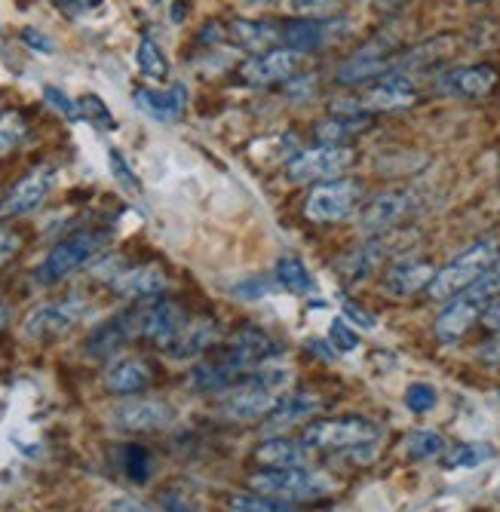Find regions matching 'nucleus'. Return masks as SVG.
Listing matches in <instances>:
<instances>
[{
    "label": "nucleus",
    "instance_id": "3",
    "mask_svg": "<svg viewBox=\"0 0 500 512\" xmlns=\"http://www.w3.org/2000/svg\"><path fill=\"white\" fill-rule=\"evenodd\" d=\"M111 243V234L108 230H77L68 240L56 243L47 258H43L37 267H34V279L40 286H53V283H62L65 276L77 273L80 267H86L93 261L99 252H105Z\"/></svg>",
    "mask_w": 500,
    "mask_h": 512
},
{
    "label": "nucleus",
    "instance_id": "12",
    "mask_svg": "<svg viewBox=\"0 0 500 512\" xmlns=\"http://www.w3.org/2000/svg\"><path fill=\"white\" fill-rule=\"evenodd\" d=\"M221 356L231 359L243 375H249V371L267 365L274 356H280V344L270 338L261 325H240V329L231 335V341L224 344Z\"/></svg>",
    "mask_w": 500,
    "mask_h": 512
},
{
    "label": "nucleus",
    "instance_id": "56",
    "mask_svg": "<svg viewBox=\"0 0 500 512\" xmlns=\"http://www.w3.org/2000/svg\"><path fill=\"white\" fill-rule=\"evenodd\" d=\"M157 4H160V0H157Z\"/></svg>",
    "mask_w": 500,
    "mask_h": 512
},
{
    "label": "nucleus",
    "instance_id": "25",
    "mask_svg": "<svg viewBox=\"0 0 500 512\" xmlns=\"http://www.w3.org/2000/svg\"><path fill=\"white\" fill-rule=\"evenodd\" d=\"M344 28V22H323V19H292L283 25V43L286 50L295 53H316Z\"/></svg>",
    "mask_w": 500,
    "mask_h": 512
},
{
    "label": "nucleus",
    "instance_id": "11",
    "mask_svg": "<svg viewBox=\"0 0 500 512\" xmlns=\"http://www.w3.org/2000/svg\"><path fill=\"white\" fill-rule=\"evenodd\" d=\"M53 188H56V169L50 163H40V166L28 169L7 191V197L0 200V221L34 212L43 200L53 194Z\"/></svg>",
    "mask_w": 500,
    "mask_h": 512
},
{
    "label": "nucleus",
    "instance_id": "19",
    "mask_svg": "<svg viewBox=\"0 0 500 512\" xmlns=\"http://www.w3.org/2000/svg\"><path fill=\"white\" fill-rule=\"evenodd\" d=\"M218 341V319L215 316H194L181 325V332L163 347L169 359H197Z\"/></svg>",
    "mask_w": 500,
    "mask_h": 512
},
{
    "label": "nucleus",
    "instance_id": "43",
    "mask_svg": "<svg viewBox=\"0 0 500 512\" xmlns=\"http://www.w3.org/2000/svg\"><path fill=\"white\" fill-rule=\"evenodd\" d=\"M43 99H47L65 120H77L80 117V111H77V105L65 96L62 89H56V86H43Z\"/></svg>",
    "mask_w": 500,
    "mask_h": 512
},
{
    "label": "nucleus",
    "instance_id": "4",
    "mask_svg": "<svg viewBox=\"0 0 500 512\" xmlns=\"http://www.w3.org/2000/svg\"><path fill=\"white\" fill-rule=\"evenodd\" d=\"M418 102V86L405 74H384L372 80L353 99L335 102L332 111H362V114H381V111H405Z\"/></svg>",
    "mask_w": 500,
    "mask_h": 512
},
{
    "label": "nucleus",
    "instance_id": "8",
    "mask_svg": "<svg viewBox=\"0 0 500 512\" xmlns=\"http://www.w3.org/2000/svg\"><path fill=\"white\" fill-rule=\"evenodd\" d=\"M356 163V151L350 145H316L295 154L286 166V175L298 184L335 181L344 178Z\"/></svg>",
    "mask_w": 500,
    "mask_h": 512
},
{
    "label": "nucleus",
    "instance_id": "37",
    "mask_svg": "<svg viewBox=\"0 0 500 512\" xmlns=\"http://www.w3.org/2000/svg\"><path fill=\"white\" fill-rule=\"evenodd\" d=\"M494 457V448L491 445H482V442H467V445H458L448 457H445V467L448 470H461V467H479V463L491 460Z\"/></svg>",
    "mask_w": 500,
    "mask_h": 512
},
{
    "label": "nucleus",
    "instance_id": "22",
    "mask_svg": "<svg viewBox=\"0 0 500 512\" xmlns=\"http://www.w3.org/2000/svg\"><path fill=\"white\" fill-rule=\"evenodd\" d=\"M132 99L151 120L175 123L188 108V86L185 83H172L169 89H135Z\"/></svg>",
    "mask_w": 500,
    "mask_h": 512
},
{
    "label": "nucleus",
    "instance_id": "18",
    "mask_svg": "<svg viewBox=\"0 0 500 512\" xmlns=\"http://www.w3.org/2000/svg\"><path fill=\"white\" fill-rule=\"evenodd\" d=\"M482 313H485V307L476 298H470L467 292H461V295H454L451 301H445L442 313L433 322V332H436V338L442 344H451V341L464 338L473 325L482 319Z\"/></svg>",
    "mask_w": 500,
    "mask_h": 512
},
{
    "label": "nucleus",
    "instance_id": "21",
    "mask_svg": "<svg viewBox=\"0 0 500 512\" xmlns=\"http://www.w3.org/2000/svg\"><path fill=\"white\" fill-rule=\"evenodd\" d=\"M166 283H169V276L160 264H139V267L117 273L111 279V289L132 301H148V298H160Z\"/></svg>",
    "mask_w": 500,
    "mask_h": 512
},
{
    "label": "nucleus",
    "instance_id": "27",
    "mask_svg": "<svg viewBox=\"0 0 500 512\" xmlns=\"http://www.w3.org/2000/svg\"><path fill=\"white\" fill-rule=\"evenodd\" d=\"M375 126L372 114H362V111H338L332 117H326L323 123H316V138L320 145H344L350 138L362 135L366 129Z\"/></svg>",
    "mask_w": 500,
    "mask_h": 512
},
{
    "label": "nucleus",
    "instance_id": "55",
    "mask_svg": "<svg viewBox=\"0 0 500 512\" xmlns=\"http://www.w3.org/2000/svg\"><path fill=\"white\" fill-rule=\"evenodd\" d=\"M464 4H485V0H464Z\"/></svg>",
    "mask_w": 500,
    "mask_h": 512
},
{
    "label": "nucleus",
    "instance_id": "26",
    "mask_svg": "<svg viewBox=\"0 0 500 512\" xmlns=\"http://www.w3.org/2000/svg\"><path fill=\"white\" fill-rule=\"evenodd\" d=\"M240 378H243V371L231 359H227V356L218 353V356L203 359L200 365L191 368L188 384L197 393H224V390H231Z\"/></svg>",
    "mask_w": 500,
    "mask_h": 512
},
{
    "label": "nucleus",
    "instance_id": "38",
    "mask_svg": "<svg viewBox=\"0 0 500 512\" xmlns=\"http://www.w3.org/2000/svg\"><path fill=\"white\" fill-rule=\"evenodd\" d=\"M405 451L412 454L415 460H427V457H436V454L445 451V439L439 433H433V430H418V433L408 436Z\"/></svg>",
    "mask_w": 500,
    "mask_h": 512
},
{
    "label": "nucleus",
    "instance_id": "39",
    "mask_svg": "<svg viewBox=\"0 0 500 512\" xmlns=\"http://www.w3.org/2000/svg\"><path fill=\"white\" fill-rule=\"evenodd\" d=\"M77 111H80L83 120H89V123L99 126V129H114V126H117V120L111 117L108 105H105L99 96H93V92H89V96H83V99L77 102Z\"/></svg>",
    "mask_w": 500,
    "mask_h": 512
},
{
    "label": "nucleus",
    "instance_id": "2",
    "mask_svg": "<svg viewBox=\"0 0 500 512\" xmlns=\"http://www.w3.org/2000/svg\"><path fill=\"white\" fill-rule=\"evenodd\" d=\"M497 258H500V240L497 237H485V240L467 246L461 255H454L445 267L436 270L427 295L433 301H451L454 295L467 292Z\"/></svg>",
    "mask_w": 500,
    "mask_h": 512
},
{
    "label": "nucleus",
    "instance_id": "44",
    "mask_svg": "<svg viewBox=\"0 0 500 512\" xmlns=\"http://www.w3.org/2000/svg\"><path fill=\"white\" fill-rule=\"evenodd\" d=\"M19 252H22V234H16V230H7V227H0V267L10 264Z\"/></svg>",
    "mask_w": 500,
    "mask_h": 512
},
{
    "label": "nucleus",
    "instance_id": "46",
    "mask_svg": "<svg viewBox=\"0 0 500 512\" xmlns=\"http://www.w3.org/2000/svg\"><path fill=\"white\" fill-rule=\"evenodd\" d=\"M56 4L68 13V16H80V13H89L96 10L102 0H56Z\"/></svg>",
    "mask_w": 500,
    "mask_h": 512
},
{
    "label": "nucleus",
    "instance_id": "17",
    "mask_svg": "<svg viewBox=\"0 0 500 512\" xmlns=\"http://www.w3.org/2000/svg\"><path fill=\"white\" fill-rule=\"evenodd\" d=\"M497 71L491 65H461L451 68L436 80V89L442 96H454V99H482L497 86Z\"/></svg>",
    "mask_w": 500,
    "mask_h": 512
},
{
    "label": "nucleus",
    "instance_id": "35",
    "mask_svg": "<svg viewBox=\"0 0 500 512\" xmlns=\"http://www.w3.org/2000/svg\"><path fill=\"white\" fill-rule=\"evenodd\" d=\"M135 62H139V71L151 80H166L169 77V62H166V53L160 46L151 40V37H142L139 43V53H135Z\"/></svg>",
    "mask_w": 500,
    "mask_h": 512
},
{
    "label": "nucleus",
    "instance_id": "32",
    "mask_svg": "<svg viewBox=\"0 0 500 512\" xmlns=\"http://www.w3.org/2000/svg\"><path fill=\"white\" fill-rule=\"evenodd\" d=\"M277 283L286 289V292H295V295H307L313 292V276L307 273V267L301 264V258L295 255H283L277 261Z\"/></svg>",
    "mask_w": 500,
    "mask_h": 512
},
{
    "label": "nucleus",
    "instance_id": "53",
    "mask_svg": "<svg viewBox=\"0 0 500 512\" xmlns=\"http://www.w3.org/2000/svg\"><path fill=\"white\" fill-rule=\"evenodd\" d=\"M7 319H10V304H7L4 298H0V329L7 325Z\"/></svg>",
    "mask_w": 500,
    "mask_h": 512
},
{
    "label": "nucleus",
    "instance_id": "7",
    "mask_svg": "<svg viewBox=\"0 0 500 512\" xmlns=\"http://www.w3.org/2000/svg\"><path fill=\"white\" fill-rule=\"evenodd\" d=\"M332 482L320 473H310L304 467L289 470H258L249 476V491L267 494L277 500H316L329 494Z\"/></svg>",
    "mask_w": 500,
    "mask_h": 512
},
{
    "label": "nucleus",
    "instance_id": "49",
    "mask_svg": "<svg viewBox=\"0 0 500 512\" xmlns=\"http://www.w3.org/2000/svg\"><path fill=\"white\" fill-rule=\"evenodd\" d=\"M289 4L298 13H316V10H329L332 4H338V0H289Z\"/></svg>",
    "mask_w": 500,
    "mask_h": 512
},
{
    "label": "nucleus",
    "instance_id": "23",
    "mask_svg": "<svg viewBox=\"0 0 500 512\" xmlns=\"http://www.w3.org/2000/svg\"><path fill=\"white\" fill-rule=\"evenodd\" d=\"M129 341H135V325H132V313L123 310V313L111 316L108 322H102L99 329L89 332V338L83 341V350L93 359H108Z\"/></svg>",
    "mask_w": 500,
    "mask_h": 512
},
{
    "label": "nucleus",
    "instance_id": "40",
    "mask_svg": "<svg viewBox=\"0 0 500 512\" xmlns=\"http://www.w3.org/2000/svg\"><path fill=\"white\" fill-rule=\"evenodd\" d=\"M436 390L430 387V384H412L405 390V405H408V411H415V414H427L433 405H436Z\"/></svg>",
    "mask_w": 500,
    "mask_h": 512
},
{
    "label": "nucleus",
    "instance_id": "31",
    "mask_svg": "<svg viewBox=\"0 0 500 512\" xmlns=\"http://www.w3.org/2000/svg\"><path fill=\"white\" fill-rule=\"evenodd\" d=\"M381 255H384V246L378 240H369L356 249H350L341 261H338V270L347 283H359V279H366L378 264H381Z\"/></svg>",
    "mask_w": 500,
    "mask_h": 512
},
{
    "label": "nucleus",
    "instance_id": "6",
    "mask_svg": "<svg viewBox=\"0 0 500 512\" xmlns=\"http://www.w3.org/2000/svg\"><path fill=\"white\" fill-rule=\"evenodd\" d=\"M366 197V188L356 178H335L323 181L307 194L304 200V218L313 224H335L350 218Z\"/></svg>",
    "mask_w": 500,
    "mask_h": 512
},
{
    "label": "nucleus",
    "instance_id": "54",
    "mask_svg": "<svg viewBox=\"0 0 500 512\" xmlns=\"http://www.w3.org/2000/svg\"><path fill=\"white\" fill-rule=\"evenodd\" d=\"M246 4H270V0H246Z\"/></svg>",
    "mask_w": 500,
    "mask_h": 512
},
{
    "label": "nucleus",
    "instance_id": "5",
    "mask_svg": "<svg viewBox=\"0 0 500 512\" xmlns=\"http://www.w3.org/2000/svg\"><path fill=\"white\" fill-rule=\"evenodd\" d=\"M381 430L366 417H329V421H313L301 442L313 451H356L378 442Z\"/></svg>",
    "mask_w": 500,
    "mask_h": 512
},
{
    "label": "nucleus",
    "instance_id": "16",
    "mask_svg": "<svg viewBox=\"0 0 500 512\" xmlns=\"http://www.w3.org/2000/svg\"><path fill=\"white\" fill-rule=\"evenodd\" d=\"M172 405L157 399H139V402H123L111 411V424L123 433H154L172 424Z\"/></svg>",
    "mask_w": 500,
    "mask_h": 512
},
{
    "label": "nucleus",
    "instance_id": "9",
    "mask_svg": "<svg viewBox=\"0 0 500 512\" xmlns=\"http://www.w3.org/2000/svg\"><path fill=\"white\" fill-rule=\"evenodd\" d=\"M129 313L135 325V338H145L157 347H166L181 332V325L188 322V310L172 298H148L129 307Z\"/></svg>",
    "mask_w": 500,
    "mask_h": 512
},
{
    "label": "nucleus",
    "instance_id": "14",
    "mask_svg": "<svg viewBox=\"0 0 500 512\" xmlns=\"http://www.w3.org/2000/svg\"><path fill=\"white\" fill-rule=\"evenodd\" d=\"M301 65V53L295 50H267V53H258L252 59H246L240 68H237V80L243 86H252V89H261V86H274V83H283L289 80Z\"/></svg>",
    "mask_w": 500,
    "mask_h": 512
},
{
    "label": "nucleus",
    "instance_id": "13",
    "mask_svg": "<svg viewBox=\"0 0 500 512\" xmlns=\"http://www.w3.org/2000/svg\"><path fill=\"white\" fill-rule=\"evenodd\" d=\"M393 40L387 37H375L369 40L366 46H359V50L338 68V83H347V86H356V83H369V80H378L384 74H390L393 68Z\"/></svg>",
    "mask_w": 500,
    "mask_h": 512
},
{
    "label": "nucleus",
    "instance_id": "30",
    "mask_svg": "<svg viewBox=\"0 0 500 512\" xmlns=\"http://www.w3.org/2000/svg\"><path fill=\"white\" fill-rule=\"evenodd\" d=\"M316 408V396L310 393H292V396H283L274 408L267 411L264 417V427L267 430H283V427H292L298 421H304L307 414H313Z\"/></svg>",
    "mask_w": 500,
    "mask_h": 512
},
{
    "label": "nucleus",
    "instance_id": "47",
    "mask_svg": "<svg viewBox=\"0 0 500 512\" xmlns=\"http://www.w3.org/2000/svg\"><path fill=\"white\" fill-rule=\"evenodd\" d=\"M22 40L31 46V50H40V53H53V43L43 37L40 31H34V28H22Z\"/></svg>",
    "mask_w": 500,
    "mask_h": 512
},
{
    "label": "nucleus",
    "instance_id": "52",
    "mask_svg": "<svg viewBox=\"0 0 500 512\" xmlns=\"http://www.w3.org/2000/svg\"><path fill=\"white\" fill-rule=\"evenodd\" d=\"M307 350H316V353H320V359H326V362H332V359H335V353H338L335 347H326L323 341H310V344H307Z\"/></svg>",
    "mask_w": 500,
    "mask_h": 512
},
{
    "label": "nucleus",
    "instance_id": "28",
    "mask_svg": "<svg viewBox=\"0 0 500 512\" xmlns=\"http://www.w3.org/2000/svg\"><path fill=\"white\" fill-rule=\"evenodd\" d=\"M255 463L261 470H289V467H301L304 457H307V445L286 439V436H274V439H264L255 448Z\"/></svg>",
    "mask_w": 500,
    "mask_h": 512
},
{
    "label": "nucleus",
    "instance_id": "33",
    "mask_svg": "<svg viewBox=\"0 0 500 512\" xmlns=\"http://www.w3.org/2000/svg\"><path fill=\"white\" fill-rule=\"evenodd\" d=\"M227 503H231L234 512H301L292 500H277V497L255 494V491H237Z\"/></svg>",
    "mask_w": 500,
    "mask_h": 512
},
{
    "label": "nucleus",
    "instance_id": "50",
    "mask_svg": "<svg viewBox=\"0 0 500 512\" xmlns=\"http://www.w3.org/2000/svg\"><path fill=\"white\" fill-rule=\"evenodd\" d=\"M160 503H163L169 512H197L185 497H178V494H172V491H166V494L160 497Z\"/></svg>",
    "mask_w": 500,
    "mask_h": 512
},
{
    "label": "nucleus",
    "instance_id": "1",
    "mask_svg": "<svg viewBox=\"0 0 500 512\" xmlns=\"http://www.w3.org/2000/svg\"><path fill=\"white\" fill-rule=\"evenodd\" d=\"M289 371L286 368H270L261 365L249 375H243L231 390H224L218 411L227 417V421H264L267 411L280 402V393L286 387Z\"/></svg>",
    "mask_w": 500,
    "mask_h": 512
},
{
    "label": "nucleus",
    "instance_id": "57",
    "mask_svg": "<svg viewBox=\"0 0 500 512\" xmlns=\"http://www.w3.org/2000/svg\"><path fill=\"white\" fill-rule=\"evenodd\" d=\"M53 4H56V0H53Z\"/></svg>",
    "mask_w": 500,
    "mask_h": 512
},
{
    "label": "nucleus",
    "instance_id": "51",
    "mask_svg": "<svg viewBox=\"0 0 500 512\" xmlns=\"http://www.w3.org/2000/svg\"><path fill=\"white\" fill-rule=\"evenodd\" d=\"M108 512H154V509H148V506H145V503H139V500L120 497V500H114V503L108 506Z\"/></svg>",
    "mask_w": 500,
    "mask_h": 512
},
{
    "label": "nucleus",
    "instance_id": "10",
    "mask_svg": "<svg viewBox=\"0 0 500 512\" xmlns=\"http://www.w3.org/2000/svg\"><path fill=\"white\" fill-rule=\"evenodd\" d=\"M86 298H80V295H68V298H62V301H50V304H40V307H34L28 316H25V322H22V335L28 338V341H56V338H62V335H68L74 325L83 319V313H86Z\"/></svg>",
    "mask_w": 500,
    "mask_h": 512
},
{
    "label": "nucleus",
    "instance_id": "29",
    "mask_svg": "<svg viewBox=\"0 0 500 512\" xmlns=\"http://www.w3.org/2000/svg\"><path fill=\"white\" fill-rule=\"evenodd\" d=\"M227 37H231L240 50H249V53H267L274 50V43L283 37V28H277L274 22H246V19H237L227 25Z\"/></svg>",
    "mask_w": 500,
    "mask_h": 512
},
{
    "label": "nucleus",
    "instance_id": "36",
    "mask_svg": "<svg viewBox=\"0 0 500 512\" xmlns=\"http://www.w3.org/2000/svg\"><path fill=\"white\" fill-rule=\"evenodd\" d=\"M120 463H123V473L132 482L145 485L151 479V454H148V448H142V445H123L120 448Z\"/></svg>",
    "mask_w": 500,
    "mask_h": 512
},
{
    "label": "nucleus",
    "instance_id": "15",
    "mask_svg": "<svg viewBox=\"0 0 500 512\" xmlns=\"http://www.w3.org/2000/svg\"><path fill=\"white\" fill-rule=\"evenodd\" d=\"M415 206V197L408 191H387L372 197L359 212V227L366 230L369 237H381L387 230H393Z\"/></svg>",
    "mask_w": 500,
    "mask_h": 512
},
{
    "label": "nucleus",
    "instance_id": "45",
    "mask_svg": "<svg viewBox=\"0 0 500 512\" xmlns=\"http://www.w3.org/2000/svg\"><path fill=\"white\" fill-rule=\"evenodd\" d=\"M344 316H347V319H353L356 325H362V329H372V325H375V316H372V313H366V310H362L359 304H353V301H347V304H344Z\"/></svg>",
    "mask_w": 500,
    "mask_h": 512
},
{
    "label": "nucleus",
    "instance_id": "20",
    "mask_svg": "<svg viewBox=\"0 0 500 512\" xmlns=\"http://www.w3.org/2000/svg\"><path fill=\"white\" fill-rule=\"evenodd\" d=\"M436 276V267L424 258H402L396 264H390V270L384 273V289L393 298H412L424 289H430Z\"/></svg>",
    "mask_w": 500,
    "mask_h": 512
},
{
    "label": "nucleus",
    "instance_id": "42",
    "mask_svg": "<svg viewBox=\"0 0 500 512\" xmlns=\"http://www.w3.org/2000/svg\"><path fill=\"white\" fill-rule=\"evenodd\" d=\"M329 344H332L338 353H350V350H356L359 338H356V332L350 329V325H347L344 319H335V322H332V329H329Z\"/></svg>",
    "mask_w": 500,
    "mask_h": 512
},
{
    "label": "nucleus",
    "instance_id": "24",
    "mask_svg": "<svg viewBox=\"0 0 500 512\" xmlns=\"http://www.w3.org/2000/svg\"><path fill=\"white\" fill-rule=\"evenodd\" d=\"M102 381H105V390L114 396H135V393H145L154 384V368L151 362L139 356H129V359H117L105 371Z\"/></svg>",
    "mask_w": 500,
    "mask_h": 512
},
{
    "label": "nucleus",
    "instance_id": "34",
    "mask_svg": "<svg viewBox=\"0 0 500 512\" xmlns=\"http://www.w3.org/2000/svg\"><path fill=\"white\" fill-rule=\"evenodd\" d=\"M28 138V120L22 111H0V157L16 151Z\"/></svg>",
    "mask_w": 500,
    "mask_h": 512
},
{
    "label": "nucleus",
    "instance_id": "48",
    "mask_svg": "<svg viewBox=\"0 0 500 512\" xmlns=\"http://www.w3.org/2000/svg\"><path fill=\"white\" fill-rule=\"evenodd\" d=\"M488 332H500V295L485 307V313H482V319H479Z\"/></svg>",
    "mask_w": 500,
    "mask_h": 512
},
{
    "label": "nucleus",
    "instance_id": "41",
    "mask_svg": "<svg viewBox=\"0 0 500 512\" xmlns=\"http://www.w3.org/2000/svg\"><path fill=\"white\" fill-rule=\"evenodd\" d=\"M108 157H111V172H114V178L123 184L126 191L139 194V191H142V181H139V175H135V172L129 169V163L123 160V154L111 148V154H108Z\"/></svg>",
    "mask_w": 500,
    "mask_h": 512
}]
</instances>
